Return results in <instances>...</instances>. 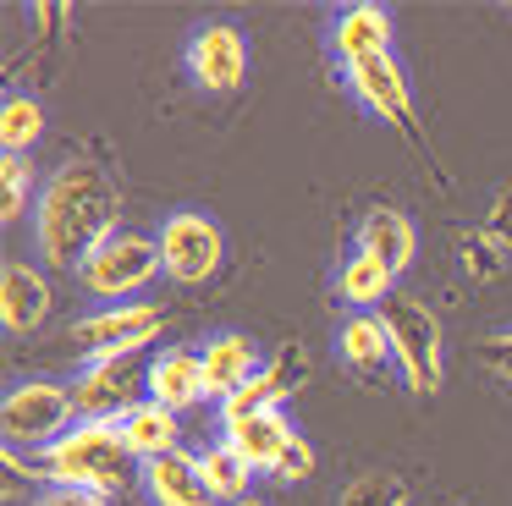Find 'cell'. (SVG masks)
I'll use <instances>...</instances> for the list:
<instances>
[{
  "mask_svg": "<svg viewBox=\"0 0 512 506\" xmlns=\"http://www.w3.org/2000/svg\"><path fill=\"white\" fill-rule=\"evenodd\" d=\"M72 424H78L72 380L28 374V380L6 385V402H0V435H6L12 451H45V446H56Z\"/></svg>",
  "mask_w": 512,
  "mask_h": 506,
  "instance_id": "5",
  "label": "cell"
},
{
  "mask_svg": "<svg viewBox=\"0 0 512 506\" xmlns=\"http://www.w3.org/2000/svg\"><path fill=\"white\" fill-rule=\"evenodd\" d=\"M155 248H160V270L182 286H204L226 259L221 220L204 215V209H171L155 231Z\"/></svg>",
  "mask_w": 512,
  "mask_h": 506,
  "instance_id": "7",
  "label": "cell"
},
{
  "mask_svg": "<svg viewBox=\"0 0 512 506\" xmlns=\"http://www.w3.org/2000/svg\"><path fill=\"white\" fill-rule=\"evenodd\" d=\"M457 253H463V270H468V281H501V270H507V253L496 248V242L485 237V231H463L457 237Z\"/></svg>",
  "mask_w": 512,
  "mask_h": 506,
  "instance_id": "26",
  "label": "cell"
},
{
  "mask_svg": "<svg viewBox=\"0 0 512 506\" xmlns=\"http://www.w3.org/2000/svg\"><path fill=\"white\" fill-rule=\"evenodd\" d=\"M303 380H309V363H303V352H298V347H281L276 358H265V369L254 374V391L265 396L270 407H281Z\"/></svg>",
  "mask_w": 512,
  "mask_h": 506,
  "instance_id": "23",
  "label": "cell"
},
{
  "mask_svg": "<svg viewBox=\"0 0 512 506\" xmlns=\"http://www.w3.org/2000/svg\"><path fill=\"white\" fill-rule=\"evenodd\" d=\"M237 506H265V501H259V495H248V501H237Z\"/></svg>",
  "mask_w": 512,
  "mask_h": 506,
  "instance_id": "31",
  "label": "cell"
},
{
  "mask_svg": "<svg viewBox=\"0 0 512 506\" xmlns=\"http://www.w3.org/2000/svg\"><path fill=\"white\" fill-rule=\"evenodd\" d=\"M28 506H116V501L100 495V490H67V484H50V490H39Z\"/></svg>",
  "mask_w": 512,
  "mask_h": 506,
  "instance_id": "28",
  "label": "cell"
},
{
  "mask_svg": "<svg viewBox=\"0 0 512 506\" xmlns=\"http://www.w3.org/2000/svg\"><path fill=\"white\" fill-rule=\"evenodd\" d=\"M386 336H391V352H397V380L408 385L413 396H435L446 380V336H441V314H435L424 297L413 292H397L386 308Z\"/></svg>",
  "mask_w": 512,
  "mask_h": 506,
  "instance_id": "3",
  "label": "cell"
},
{
  "mask_svg": "<svg viewBox=\"0 0 512 506\" xmlns=\"http://www.w3.org/2000/svg\"><path fill=\"white\" fill-rule=\"evenodd\" d=\"M309 473H314V446L298 435V440H292V451L281 457V468L270 473V479H287V484H298V479H309Z\"/></svg>",
  "mask_w": 512,
  "mask_h": 506,
  "instance_id": "30",
  "label": "cell"
},
{
  "mask_svg": "<svg viewBox=\"0 0 512 506\" xmlns=\"http://www.w3.org/2000/svg\"><path fill=\"white\" fill-rule=\"evenodd\" d=\"M479 363L490 374H501V380H512V330H496V336L479 341Z\"/></svg>",
  "mask_w": 512,
  "mask_h": 506,
  "instance_id": "29",
  "label": "cell"
},
{
  "mask_svg": "<svg viewBox=\"0 0 512 506\" xmlns=\"http://www.w3.org/2000/svg\"><path fill=\"white\" fill-rule=\"evenodd\" d=\"M221 440L237 451V457L254 462V473H276L281 457L292 451V440H298V429H292V418L281 413V407H259V413L226 418Z\"/></svg>",
  "mask_w": 512,
  "mask_h": 506,
  "instance_id": "12",
  "label": "cell"
},
{
  "mask_svg": "<svg viewBox=\"0 0 512 506\" xmlns=\"http://www.w3.org/2000/svg\"><path fill=\"white\" fill-rule=\"evenodd\" d=\"M336 506H408V484L397 479V473H358L353 484L342 490V501Z\"/></svg>",
  "mask_w": 512,
  "mask_h": 506,
  "instance_id": "25",
  "label": "cell"
},
{
  "mask_svg": "<svg viewBox=\"0 0 512 506\" xmlns=\"http://www.w3.org/2000/svg\"><path fill=\"white\" fill-rule=\"evenodd\" d=\"M50 308H56V286H50L45 264L6 259V270H0V319H6V330L12 336H34L50 319Z\"/></svg>",
  "mask_w": 512,
  "mask_h": 506,
  "instance_id": "11",
  "label": "cell"
},
{
  "mask_svg": "<svg viewBox=\"0 0 512 506\" xmlns=\"http://www.w3.org/2000/svg\"><path fill=\"white\" fill-rule=\"evenodd\" d=\"M149 363L155 352H122V358H89L72 380V407L89 424H122L133 407L149 402Z\"/></svg>",
  "mask_w": 512,
  "mask_h": 506,
  "instance_id": "6",
  "label": "cell"
},
{
  "mask_svg": "<svg viewBox=\"0 0 512 506\" xmlns=\"http://www.w3.org/2000/svg\"><path fill=\"white\" fill-rule=\"evenodd\" d=\"M391 39H397V17L375 0H358V6H342L331 22V50L336 61L358 66V61H375V55H391Z\"/></svg>",
  "mask_w": 512,
  "mask_h": 506,
  "instance_id": "13",
  "label": "cell"
},
{
  "mask_svg": "<svg viewBox=\"0 0 512 506\" xmlns=\"http://www.w3.org/2000/svg\"><path fill=\"white\" fill-rule=\"evenodd\" d=\"M402 286H397V275L386 270L380 259H369V253H347L342 259V270H336V297H342L353 314H380V308L397 297Z\"/></svg>",
  "mask_w": 512,
  "mask_h": 506,
  "instance_id": "19",
  "label": "cell"
},
{
  "mask_svg": "<svg viewBox=\"0 0 512 506\" xmlns=\"http://www.w3.org/2000/svg\"><path fill=\"white\" fill-rule=\"evenodd\" d=\"M182 61L204 94H237L248 77V39L237 22H204V28H193Z\"/></svg>",
  "mask_w": 512,
  "mask_h": 506,
  "instance_id": "9",
  "label": "cell"
},
{
  "mask_svg": "<svg viewBox=\"0 0 512 506\" xmlns=\"http://www.w3.org/2000/svg\"><path fill=\"white\" fill-rule=\"evenodd\" d=\"M479 231H485V237L496 242V248L507 253V259H512V182L501 187L496 198H490V209H485V226H479Z\"/></svg>",
  "mask_w": 512,
  "mask_h": 506,
  "instance_id": "27",
  "label": "cell"
},
{
  "mask_svg": "<svg viewBox=\"0 0 512 506\" xmlns=\"http://www.w3.org/2000/svg\"><path fill=\"white\" fill-rule=\"evenodd\" d=\"M122 231V187L94 160H61L34 198V253L45 270H72Z\"/></svg>",
  "mask_w": 512,
  "mask_h": 506,
  "instance_id": "1",
  "label": "cell"
},
{
  "mask_svg": "<svg viewBox=\"0 0 512 506\" xmlns=\"http://www.w3.org/2000/svg\"><path fill=\"white\" fill-rule=\"evenodd\" d=\"M336 358L342 369H353L358 380H386L397 374V352H391V336H386V319L380 314H347L336 325Z\"/></svg>",
  "mask_w": 512,
  "mask_h": 506,
  "instance_id": "17",
  "label": "cell"
},
{
  "mask_svg": "<svg viewBox=\"0 0 512 506\" xmlns=\"http://www.w3.org/2000/svg\"><path fill=\"white\" fill-rule=\"evenodd\" d=\"M199 473H204V484H210L215 506H237V501L254 495V462L237 457L226 440H215V446L199 451Z\"/></svg>",
  "mask_w": 512,
  "mask_h": 506,
  "instance_id": "21",
  "label": "cell"
},
{
  "mask_svg": "<svg viewBox=\"0 0 512 506\" xmlns=\"http://www.w3.org/2000/svg\"><path fill=\"white\" fill-rule=\"evenodd\" d=\"M358 253H369V259H380L391 275H402L413 264V253H419V231H413V220L402 215V209H369L364 220H358Z\"/></svg>",
  "mask_w": 512,
  "mask_h": 506,
  "instance_id": "18",
  "label": "cell"
},
{
  "mask_svg": "<svg viewBox=\"0 0 512 506\" xmlns=\"http://www.w3.org/2000/svg\"><path fill=\"white\" fill-rule=\"evenodd\" d=\"M28 193H34V165H28V154H6V160H0V220H6V226L23 220Z\"/></svg>",
  "mask_w": 512,
  "mask_h": 506,
  "instance_id": "24",
  "label": "cell"
},
{
  "mask_svg": "<svg viewBox=\"0 0 512 506\" xmlns=\"http://www.w3.org/2000/svg\"><path fill=\"white\" fill-rule=\"evenodd\" d=\"M34 468H39V484H45V490L50 484H67V490H100L116 501V490H122V484L133 479V468H144V462L127 451V440L116 424H89V418H78L56 446L34 451Z\"/></svg>",
  "mask_w": 512,
  "mask_h": 506,
  "instance_id": "2",
  "label": "cell"
},
{
  "mask_svg": "<svg viewBox=\"0 0 512 506\" xmlns=\"http://www.w3.org/2000/svg\"><path fill=\"white\" fill-rule=\"evenodd\" d=\"M342 77H347L353 99L369 110V116H380L386 127L413 132V88H408V72H402L397 55H375V61H358V66H347Z\"/></svg>",
  "mask_w": 512,
  "mask_h": 506,
  "instance_id": "10",
  "label": "cell"
},
{
  "mask_svg": "<svg viewBox=\"0 0 512 506\" xmlns=\"http://www.w3.org/2000/svg\"><path fill=\"white\" fill-rule=\"evenodd\" d=\"M155 275H166V270H160L155 237L127 231V226L111 231V237H105L100 248L78 264V286L100 308H111V303H144V292H149V281H155Z\"/></svg>",
  "mask_w": 512,
  "mask_h": 506,
  "instance_id": "4",
  "label": "cell"
},
{
  "mask_svg": "<svg viewBox=\"0 0 512 506\" xmlns=\"http://www.w3.org/2000/svg\"><path fill=\"white\" fill-rule=\"evenodd\" d=\"M149 402L171 407V413H193L199 402H210V380H204L199 347H166L149 363Z\"/></svg>",
  "mask_w": 512,
  "mask_h": 506,
  "instance_id": "15",
  "label": "cell"
},
{
  "mask_svg": "<svg viewBox=\"0 0 512 506\" xmlns=\"http://www.w3.org/2000/svg\"><path fill=\"white\" fill-rule=\"evenodd\" d=\"M199 358H204V380H210L215 402H226V396H237L243 385H254V374L265 369L254 336H243V330H215V336H204Z\"/></svg>",
  "mask_w": 512,
  "mask_h": 506,
  "instance_id": "16",
  "label": "cell"
},
{
  "mask_svg": "<svg viewBox=\"0 0 512 506\" xmlns=\"http://www.w3.org/2000/svg\"><path fill=\"white\" fill-rule=\"evenodd\" d=\"M160 314L155 303H111V308H94L72 325V347L89 358H122V352H149L160 341Z\"/></svg>",
  "mask_w": 512,
  "mask_h": 506,
  "instance_id": "8",
  "label": "cell"
},
{
  "mask_svg": "<svg viewBox=\"0 0 512 506\" xmlns=\"http://www.w3.org/2000/svg\"><path fill=\"white\" fill-rule=\"evenodd\" d=\"M138 490L149 495V506H215L210 484L199 473V451L177 446L166 457H149L138 468Z\"/></svg>",
  "mask_w": 512,
  "mask_h": 506,
  "instance_id": "14",
  "label": "cell"
},
{
  "mask_svg": "<svg viewBox=\"0 0 512 506\" xmlns=\"http://www.w3.org/2000/svg\"><path fill=\"white\" fill-rule=\"evenodd\" d=\"M116 429H122L127 451H133L138 462L166 457V451H177V446H182V413H171V407H160V402L133 407V413H127Z\"/></svg>",
  "mask_w": 512,
  "mask_h": 506,
  "instance_id": "20",
  "label": "cell"
},
{
  "mask_svg": "<svg viewBox=\"0 0 512 506\" xmlns=\"http://www.w3.org/2000/svg\"><path fill=\"white\" fill-rule=\"evenodd\" d=\"M39 138H45V105H39V94H28V88H12L6 105H0V149L28 154Z\"/></svg>",
  "mask_w": 512,
  "mask_h": 506,
  "instance_id": "22",
  "label": "cell"
}]
</instances>
